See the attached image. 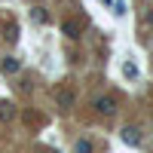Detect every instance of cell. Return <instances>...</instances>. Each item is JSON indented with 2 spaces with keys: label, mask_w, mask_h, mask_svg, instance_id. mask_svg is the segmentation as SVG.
Listing matches in <instances>:
<instances>
[{
  "label": "cell",
  "mask_w": 153,
  "mask_h": 153,
  "mask_svg": "<svg viewBox=\"0 0 153 153\" xmlns=\"http://www.w3.org/2000/svg\"><path fill=\"white\" fill-rule=\"evenodd\" d=\"M61 34L71 37V40H76V37L83 34V22H76V19H65V22H61Z\"/></svg>",
  "instance_id": "cell-2"
},
{
  "label": "cell",
  "mask_w": 153,
  "mask_h": 153,
  "mask_svg": "<svg viewBox=\"0 0 153 153\" xmlns=\"http://www.w3.org/2000/svg\"><path fill=\"white\" fill-rule=\"evenodd\" d=\"M74 153H92V144H89L86 138H80V141H76V147H74Z\"/></svg>",
  "instance_id": "cell-9"
},
{
  "label": "cell",
  "mask_w": 153,
  "mask_h": 153,
  "mask_svg": "<svg viewBox=\"0 0 153 153\" xmlns=\"http://www.w3.org/2000/svg\"><path fill=\"white\" fill-rule=\"evenodd\" d=\"M147 25H153V9H150V12H147Z\"/></svg>",
  "instance_id": "cell-11"
},
{
  "label": "cell",
  "mask_w": 153,
  "mask_h": 153,
  "mask_svg": "<svg viewBox=\"0 0 153 153\" xmlns=\"http://www.w3.org/2000/svg\"><path fill=\"white\" fill-rule=\"evenodd\" d=\"M0 71H3L6 76H16V74L22 71V58H16V55H6V58H3V65H0Z\"/></svg>",
  "instance_id": "cell-3"
},
{
  "label": "cell",
  "mask_w": 153,
  "mask_h": 153,
  "mask_svg": "<svg viewBox=\"0 0 153 153\" xmlns=\"http://www.w3.org/2000/svg\"><path fill=\"white\" fill-rule=\"evenodd\" d=\"M95 110L101 113V117H113V113H117V98H113V95L95 98Z\"/></svg>",
  "instance_id": "cell-1"
},
{
  "label": "cell",
  "mask_w": 153,
  "mask_h": 153,
  "mask_svg": "<svg viewBox=\"0 0 153 153\" xmlns=\"http://www.w3.org/2000/svg\"><path fill=\"white\" fill-rule=\"evenodd\" d=\"M31 19H34L37 25H46V22H49V16H46V12H43L40 6H34V9H31Z\"/></svg>",
  "instance_id": "cell-8"
},
{
  "label": "cell",
  "mask_w": 153,
  "mask_h": 153,
  "mask_svg": "<svg viewBox=\"0 0 153 153\" xmlns=\"http://www.w3.org/2000/svg\"><path fill=\"white\" fill-rule=\"evenodd\" d=\"M123 141L129 144V147H138V144H141V135H138L135 126H126V129H123Z\"/></svg>",
  "instance_id": "cell-5"
},
{
  "label": "cell",
  "mask_w": 153,
  "mask_h": 153,
  "mask_svg": "<svg viewBox=\"0 0 153 153\" xmlns=\"http://www.w3.org/2000/svg\"><path fill=\"white\" fill-rule=\"evenodd\" d=\"M55 101H58V107H71L74 104V92H71L68 86H61L58 92H55Z\"/></svg>",
  "instance_id": "cell-6"
},
{
  "label": "cell",
  "mask_w": 153,
  "mask_h": 153,
  "mask_svg": "<svg viewBox=\"0 0 153 153\" xmlns=\"http://www.w3.org/2000/svg\"><path fill=\"white\" fill-rule=\"evenodd\" d=\"M123 74L129 76V80H135V76H138V68L132 65V61H126V65H123Z\"/></svg>",
  "instance_id": "cell-10"
},
{
  "label": "cell",
  "mask_w": 153,
  "mask_h": 153,
  "mask_svg": "<svg viewBox=\"0 0 153 153\" xmlns=\"http://www.w3.org/2000/svg\"><path fill=\"white\" fill-rule=\"evenodd\" d=\"M16 120V104H12V101H0V123H12Z\"/></svg>",
  "instance_id": "cell-4"
},
{
  "label": "cell",
  "mask_w": 153,
  "mask_h": 153,
  "mask_svg": "<svg viewBox=\"0 0 153 153\" xmlns=\"http://www.w3.org/2000/svg\"><path fill=\"white\" fill-rule=\"evenodd\" d=\"M3 40H6V43H16V40H19V25H16V22H6V28H3Z\"/></svg>",
  "instance_id": "cell-7"
},
{
  "label": "cell",
  "mask_w": 153,
  "mask_h": 153,
  "mask_svg": "<svg viewBox=\"0 0 153 153\" xmlns=\"http://www.w3.org/2000/svg\"><path fill=\"white\" fill-rule=\"evenodd\" d=\"M49 153H55V150H49Z\"/></svg>",
  "instance_id": "cell-12"
}]
</instances>
